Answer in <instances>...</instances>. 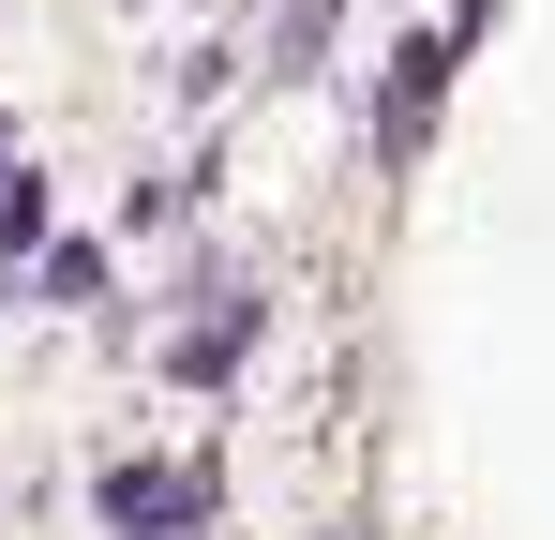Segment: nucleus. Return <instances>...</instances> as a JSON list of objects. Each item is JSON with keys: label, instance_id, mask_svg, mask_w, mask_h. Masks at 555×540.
I'll return each instance as SVG.
<instances>
[{"label": "nucleus", "instance_id": "nucleus-4", "mask_svg": "<svg viewBox=\"0 0 555 540\" xmlns=\"http://www.w3.org/2000/svg\"><path fill=\"white\" fill-rule=\"evenodd\" d=\"M30 241H46V180L15 166V180H0V285H15V256H30Z\"/></svg>", "mask_w": 555, "mask_h": 540}, {"label": "nucleus", "instance_id": "nucleus-2", "mask_svg": "<svg viewBox=\"0 0 555 540\" xmlns=\"http://www.w3.org/2000/svg\"><path fill=\"white\" fill-rule=\"evenodd\" d=\"M195 300H210V316H195L166 360H181L195 390H225V375H241V346H256V285H195Z\"/></svg>", "mask_w": 555, "mask_h": 540}, {"label": "nucleus", "instance_id": "nucleus-1", "mask_svg": "<svg viewBox=\"0 0 555 540\" xmlns=\"http://www.w3.org/2000/svg\"><path fill=\"white\" fill-rule=\"evenodd\" d=\"M91 511L120 540H195V526H210V480H195V465H105Z\"/></svg>", "mask_w": 555, "mask_h": 540}, {"label": "nucleus", "instance_id": "nucleus-3", "mask_svg": "<svg viewBox=\"0 0 555 540\" xmlns=\"http://www.w3.org/2000/svg\"><path fill=\"white\" fill-rule=\"evenodd\" d=\"M451 46H465V30H421V46H405V61H390V120H375V136H390V151H405V136H421V120H436V90H451Z\"/></svg>", "mask_w": 555, "mask_h": 540}]
</instances>
